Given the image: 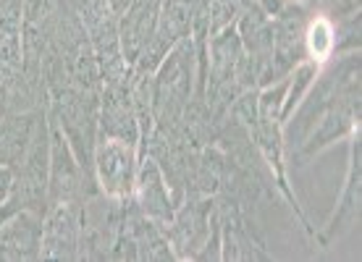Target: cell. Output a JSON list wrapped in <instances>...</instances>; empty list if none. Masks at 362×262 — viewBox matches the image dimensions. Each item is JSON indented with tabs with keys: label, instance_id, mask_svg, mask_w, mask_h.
<instances>
[{
	"label": "cell",
	"instance_id": "1",
	"mask_svg": "<svg viewBox=\"0 0 362 262\" xmlns=\"http://www.w3.org/2000/svg\"><path fill=\"white\" fill-rule=\"evenodd\" d=\"M192 95V45L184 40L173 47L158 73H155V129L171 131L184 116Z\"/></svg>",
	"mask_w": 362,
	"mask_h": 262
},
{
	"label": "cell",
	"instance_id": "2",
	"mask_svg": "<svg viewBox=\"0 0 362 262\" xmlns=\"http://www.w3.org/2000/svg\"><path fill=\"white\" fill-rule=\"evenodd\" d=\"M127 202L92 191L82 202V231H79V260H110L116 246Z\"/></svg>",
	"mask_w": 362,
	"mask_h": 262
},
{
	"label": "cell",
	"instance_id": "3",
	"mask_svg": "<svg viewBox=\"0 0 362 262\" xmlns=\"http://www.w3.org/2000/svg\"><path fill=\"white\" fill-rule=\"evenodd\" d=\"M216 202L210 197H184L173 210L165 236L176 260H197L213 234Z\"/></svg>",
	"mask_w": 362,
	"mask_h": 262
},
{
	"label": "cell",
	"instance_id": "4",
	"mask_svg": "<svg viewBox=\"0 0 362 262\" xmlns=\"http://www.w3.org/2000/svg\"><path fill=\"white\" fill-rule=\"evenodd\" d=\"M50 121V173H47V205L53 202H84L87 194L98 191L92 176L84 173L61 126Z\"/></svg>",
	"mask_w": 362,
	"mask_h": 262
},
{
	"label": "cell",
	"instance_id": "5",
	"mask_svg": "<svg viewBox=\"0 0 362 262\" xmlns=\"http://www.w3.org/2000/svg\"><path fill=\"white\" fill-rule=\"evenodd\" d=\"M136 163H139L136 145L98 136L95 155H92V171H95V184L103 194L118 202H129L134 191Z\"/></svg>",
	"mask_w": 362,
	"mask_h": 262
},
{
	"label": "cell",
	"instance_id": "6",
	"mask_svg": "<svg viewBox=\"0 0 362 262\" xmlns=\"http://www.w3.org/2000/svg\"><path fill=\"white\" fill-rule=\"evenodd\" d=\"M82 202H53L42 215L40 260H79Z\"/></svg>",
	"mask_w": 362,
	"mask_h": 262
},
{
	"label": "cell",
	"instance_id": "7",
	"mask_svg": "<svg viewBox=\"0 0 362 262\" xmlns=\"http://www.w3.org/2000/svg\"><path fill=\"white\" fill-rule=\"evenodd\" d=\"M98 136L121 139L129 145L139 147V121H136L132 87L124 82L105 84L100 95V118H98ZM139 153V150H136Z\"/></svg>",
	"mask_w": 362,
	"mask_h": 262
},
{
	"label": "cell",
	"instance_id": "8",
	"mask_svg": "<svg viewBox=\"0 0 362 262\" xmlns=\"http://www.w3.org/2000/svg\"><path fill=\"white\" fill-rule=\"evenodd\" d=\"M132 202L142 210L150 220H155L158 226H168L173 218V205L168 184L163 179L160 165L155 163L150 155H139L136 163V179H134V191H132Z\"/></svg>",
	"mask_w": 362,
	"mask_h": 262
},
{
	"label": "cell",
	"instance_id": "9",
	"mask_svg": "<svg viewBox=\"0 0 362 262\" xmlns=\"http://www.w3.org/2000/svg\"><path fill=\"white\" fill-rule=\"evenodd\" d=\"M42 215L32 210H16L0 223V260H40Z\"/></svg>",
	"mask_w": 362,
	"mask_h": 262
},
{
	"label": "cell",
	"instance_id": "10",
	"mask_svg": "<svg viewBox=\"0 0 362 262\" xmlns=\"http://www.w3.org/2000/svg\"><path fill=\"white\" fill-rule=\"evenodd\" d=\"M160 3L163 0H134L129 6L124 27H121V50L129 64H136L145 47L153 42Z\"/></svg>",
	"mask_w": 362,
	"mask_h": 262
},
{
	"label": "cell",
	"instance_id": "11",
	"mask_svg": "<svg viewBox=\"0 0 362 262\" xmlns=\"http://www.w3.org/2000/svg\"><path fill=\"white\" fill-rule=\"evenodd\" d=\"M45 108L35 110H21V113H6L0 116V163L6 168H16L21 163V157L27 155L32 136H35L37 121L42 118Z\"/></svg>",
	"mask_w": 362,
	"mask_h": 262
},
{
	"label": "cell",
	"instance_id": "12",
	"mask_svg": "<svg viewBox=\"0 0 362 262\" xmlns=\"http://www.w3.org/2000/svg\"><path fill=\"white\" fill-rule=\"evenodd\" d=\"M357 218H360V129L352 134V153H349V173H346L344 194H341V202H339L334 218L328 220L326 234L320 236V244L328 246L334 236L352 228Z\"/></svg>",
	"mask_w": 362,
	"mask_h": 262
},
{
	"label": "cell",
	"instance_id": "13",
	"mask_svg": "<svg viewBox=\"0 0 362 262\" xmlns=\"http://www.w3.org/2000/svg\"><path fill=\"white\" fill-rule=\"evenodd\" d=\"M334 47H336L334 24H331L326 16H317L308 29V50H310V55H313V61L320 66L323 61L331 58Z\"/></svg>",
	"mask_w": 362,
	"mask_h": 262
},
{
	"label": "cell",
	"instance_id": "14",
	"mask_svg": "<svg viewBox=\"0 0 362 262\" xmlns=\"http://www.w3.org/2000/svg\"><path fill=\"white\" fill-rule=\"evenodd\" d=\"M11 186H13V173H11V168H6V165L0 163V205H6Z\"/></svg>",
	"mask_w": 362,
	"mask_h": 262
}]
</instances>
